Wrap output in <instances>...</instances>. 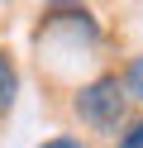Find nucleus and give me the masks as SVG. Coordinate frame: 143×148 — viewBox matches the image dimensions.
<instances>
[{
    "instance_id": "1",
    "label": "nucleus",
    "mask_w": 143,
    "mask_h": 148,
    "mask_svg": "<svg viewBox=\"0 0 143 148\" xmlns=\"http://www.w3.org/2000/svg\"><path fill=\"white\" fill-rule=\"evenodd\" d=\"M124 110H129V96H124V81L114 77V72L95 77L91 86H81V96H76V115H81V124L100 129V134H114V129L124 124Z\"/></svg>"
},
{
    "instance_id": "2",
    "label": "nucleus",
    "mask_w": 143,
    "mask_h": 148,
    "mask_svg": "<svg viewBox=\"0 0 143 148\" xmlns=\"http://www.w3.org/2000/svg\"><path fill=\"white\" fill-rule=\"evenodd\" d=\"M14 86H19V77H14V62L0 53V115H10V105H14Z\"/></svg>"
},
{
    "instance_id": "3",
    "label": "nucleus",
    "mask_w": 143,
    "mask_h": 148,
    "mask_svg": "<svg viewBox=\"0 0 143 148\" xmlns=\"http://www.w3.org/2000/svg\"><path fill=\"white\" fill-rule=\"evenodd\" d=\"M119 81H124V96H138V100H143V58H133L129 72H124Z\"/></svg>"
},
{
    "instance_id": "4",
    "label": "nucleus",
    "mask_w": 143,
    "mask_h": 148,
    "mask_svg": "<svg viewBox=\"0 0 143 148\" xmlns=\"http://www.w3.org/2000/svg\"><path fill=\"white\" fill-rule=\"evenodd\" d=\"M119 148H143V119L129 124V134H119Z\"/></svg>"
},
{
    "instance_id": "5",
    "label": "nucleus",
    "mask_w": 143,
    "mask_h": 148,
    "mask_svg": "<svg viewBox=\"0 0 143 148\" xmlns=\"http://www.w3.org/2000/svg\"><path fill=\"white\" fill-rule=\"evenodd\" d=\"M43 148H81V138H48Z\"/></svg>"
}]
</instances>
